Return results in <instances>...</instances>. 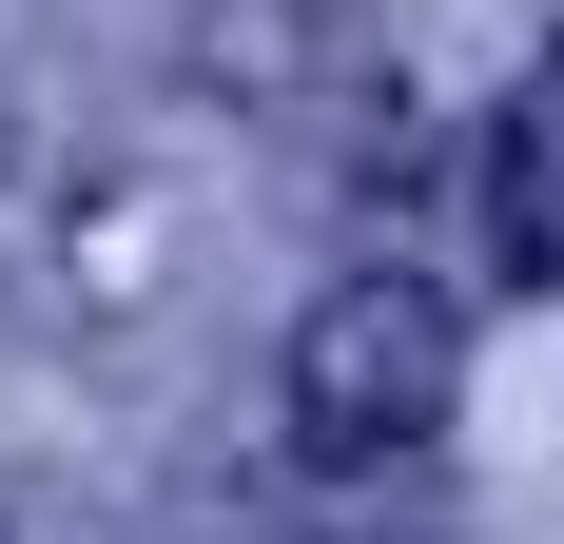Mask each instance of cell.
Returning a JSON list of instances; mask_svg holds the SVG:
<instances>
[{
	"label": "cell",
	"mask_w": 564,
	"mask_h": 544,
	"mask_svg": "<svg viewBox=\"0 0 564 544\" xmlns=\"http://www.w3.org/2000/svg\"><path fill=\"white\" fill-rule=\"evenodd\" d=\"M467 409V312L429 272H332L312 330H292V447L312 467H409V447H448Z\"/></svg>",
	"instance_id": "cell-1"
},
{
	"label": "cell",
	"mask_w": 564,
	"mask_h": 544,
	"mask_svg": "<svg viewBox=\"0 0 564 544\" xmlns=\"http://www.w3.org/2000/svg\"><path fill=\"white\" fill-rule=\"evenodd\" d=\"M487 253L525 292H564V58L507 78V117H487Z\"/></svg>",
	"instance_id": "cell-2"
}]
</instances>
